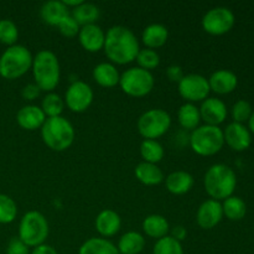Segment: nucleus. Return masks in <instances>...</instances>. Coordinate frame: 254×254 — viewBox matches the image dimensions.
Here are the masks:
<instances>
[{
	"label": "nucleus",
	"instance_id": "17",
	"mask_svg": "<svg viewBox=\"0 0 254 254\" xmlns=\"http://www.w3.org/2000/svg\"><path fill=\"white\" fill-rule=\"evenodd\" d=\"M46 121V116L42 112L41 107L35 104H27L19 109L16 114V122L25 130H36L41 129Z\"/></svg>",
	"mask_w": 254,
	"mask_h": 254
},
{
	"label": "nucleus",
	"instance_id": "39",
	"mask_svg": "<svg viewBox=\"0 0 254 254\" xmlns=\"http://www.w3.org/2000/svg\"><path fill=\"white\" fill-rule=\"evenodd\" d=\"M6 254H30V251L19 237H12L7 243Z\"/></svg>",
	"mask_w": 254,
	"mask_h": 254
},
{
	"label": "nucleus",
	"instance_id": "13",
	"mask_svg": "<svg viewBox=\"0 0 254 254\" xmlns=\"http://www.w3.org/2000/svg\"><path fill=\"white\" fill-rule=\"evenodd\" d=\"M223 211L222 203L220 201L208 200L203 201L196 212V222L203 230H212L222 221Z\"/></svg>",
	"mask_w": 254,
	"mask_h": 254
},
{
	"label": "nucleus",
	"instance_id": "31",
	"mask_svg": "<svg viewBox=\"0 0 254 254\" xmlns=\"http://www.w3.org/2000/svg\"><path fill=\"white\" fill-rule=\"evenodd\" d=\"M163 145L154 139H144L140 144V155L145 163L158 164L164 158Z\"/></svg>",
	"mask_w": 254,
	"mask_h": 254
},
{
	"label": "nucleus",
	"instance_id": "20",
	"mask_svg": "<svg viewBox=\"0 0 254 254\" xmlns=\"http://www.w3.org/2000/svg\"><path fill=\"white\" fill-rule=\"evenodd\" d=\"M169 30L165 25L154 22V24L148 25L143 30L141 34V41L145 45L146 49L155 50L158 47L164 46L168 41Z\"/></svg>",
	"mask_w": 254,
	"mask_h": 254
},
{
	"label": "nucleus",
	"instance_id": "28",
	"mask_svg": "<svg viewBox=\"0 0 254 254\" xmlns=\"http://www.w3.org/2000/svg\"><path fill=\"white\" fill-rule=\"evenodd\" d=\"M178 119L180 126L186 130H191L197 128L201 122V114L198 107L195 103H184L178 111Z\"/></svg>",
	"mask_w": 254,
	"mask_h": 254
},
{
	"label": "nucleus",
	"instance_id": "4",
	"mask_svg": "<svg viewBox=\"0 0 254 254\" xmlns=\"http://www.w3.org/2000/svg\"><path fill=\"white\" fill-rule=\"evenodd\" d=\"M41 138L55 151L67 150L74 141V128L64 117L46 118L41 127Z\"/></svg>",
	"mask_w": 254,
	"mask_h": 254
},
{
	"label": "nucleus",
	"instance_id": "9",
	"mask_svg": "<svg viewBox=\"0 0 254 254\" xmlns=\"http://www.w3.org/2000/svg\"><path fill=\"white\" fill-rule=\"evenodd\" d=\"M138 131L144 139H154L163 136L171 127V117L161 108H153L144 112L138 119Z\"/></svg>",
	"mask_w": 254,
	"mask_h": 254
},
{
	"label": "nucleus",
	"instance_id": "5",
	"mask_svg": "<svg viewBox=\"0 0 254 254\" xmlns=\"http://www.w3.org/2000/svg\"><path fill=\"white\" fill-rule=\"evenodd\" d=\"M31 51L24 45L9 46L0 56V76L5 79H16L24 76L32 66Z\"/></svg>",
	"mask_w": 254,
	"mask_h": 254
},
{
	"label": "nucleus",
	"instance_id": "6",
	"mask_svg": "<svg viewBox=\"0 0 254 254\" xmlns=\"http://www.w3.org/2000/svg\"><path fill=\"white\" fill-rule=\"evenodd\" d=\"M225 145L223 130L217 126H198L191 131L190 146L201 156H212L220 153Z\"/></svg>",
	"mask_w": 254,
	"mask_h": 254
},
{
	"label": "nucleus",
	"instance_id": "23",
	"mask_svg": "<svg viewBox=\"0 0 254 254\" xmlns=\"http://www.w3.org/2000/svg\"><path fill=\"white\" fill-rule=\"evenodd\" d=\"M68 7L60 0H50L42 4L41 9H40V15L41 19L44 20L46 24L52 25V26H57L62 19L66 15L69 14Z\"/></svg>",
	"mask_w": 254,
	"mask_h": 254
},
{
	"label": "nucleus",
	"instance_id": "43",
	"mask_svg": "<svg viewBox=\"0 0 254 254\" xmlns=\"http://www.w3.org/2000/svg\"><path fill=\"white\" fill-rule=\"evenodd\" d=\"M30 254H59V253H57V251L55 250L52 246L44 243V245H40L37 246V247L32 248V252Z\"/></svg>",
	"mask_w": 254,
	"mask_h": 254
},
{
	"label": "nucleus",
	"instance_id": "44",
	"mask_svg": "<svg viewBox=\"0 0 254 254\" xmlns=\"http://www.w3.org/2000/svg\"><path fill=\"white\" fill-rule=\"evenodd\" d=\"M82 1H83V0H62V2H64L68 9L71 7V10L74 9L76 6H78Z\"/></svg>",
	"mask_w": 254,
	"mask_h": 254
},
{
	"label": "nucleus",
	"instance_id": "36",
	"mask_svg": "<svg viewBox=\"0 0 254 254\" xmlns=\"http://www.w3.org/2000/svg\"><path fill=\"white\" fill-rule=\"evenodd\" d=\"M135 61L138 62L139 67L151 71V69L156 68L160 64V56H159L155 50L146 49L145 47V49L139 50Z\"/></svg>",
	"mask_w": 254,
	"mask_h": 254
},
{
	"label": "nucleus",
	"instance_id": "2",
	"mask_svg": "<svg viewBox=\"0 0 254 254\" xmlns=\"http://www.w3.org/2000/svg\"><path fill=\"white\" fill-rule=\"evenodd\" d=\"M203 185L207 195L212 200L221 202L233 196L237 186V176L233 169L226 164H215L206 171Z\"/></svg>",
	"mask_w": 254,
	"mask_h": 254
},
{
	"label": "nucleus",
	"instance_id": "33",
	"mask_svg": "<svg viewBox=\"0 0 254 254\" xmlns=\"http://www.w3.org/2000/svg\"><path fill=\"white\" fill-rule=\"evenodd\" d=\"M17 216L16 202L10 196L0 193V223L7 225L15 221Z\"/></svg>",
	"mask_w": 254,
	"mask_h": 254
},
{
	"label": "nucleus",
	"instance_id": "14",
	"mask_svg": "<svg viewBox=\"0 0 254 254\" xmlns=\"http://www.w3.org/2000/svg\"><path fill=\"white\" fill-rule=\"evenodd\" d=\"M223 138L225 143L235 151H245L252 144V134H251L248 127L241 123L228 124L223 130Z\"/></svg>",
	"mask_w": 254,
	"mask_h": 254
},
{
	"label": "nucleus",
	"instance_id": "8",
	"mask_svg": "<svg viewBox=\"0 0 254 254\" xmlns=\"http://www.w3.org/2000/svg\"><path fill=\"white\" fill-rule=\"evenodd\" d=\"M154 84H155V79L151 71L144 69L139 66L126 69L121 74V79H119V86L122 91L128 96L136 97V98L150 93L154 88Z\"/></svg>",
	"mask_w": 254,
	"mask_h": 254
},
{
	"label": "nucleus",
	"instance_id": "15",
	"mask_svg": "<svg viewBox=\"0 0 254 254\" xmlns=\"http://www.w3.org/2000/svg\"><path fill=\"white\" fill-rule=\"evenodd\" d=\"M201 121L208 126H220L227 118V106L225 102L216 97H208L202 101L200 108Z\"/></svg>",
	"mask_w": 254,
	"mask_h": 254
},
{
	"label": "nucleus",
	"instance_id": "38",
	"mask_svg": "<svg viewBox=\"0 0 254 254\" xmlns=\"http://www.w3.org/2000/svg\"><path fill=\"white\" fill-rule=\"evenodd\" d=\"M57 27H59L60 32L66 37L77 36L79 32V29H81L79 24L76 21V19L72 16L71 12H69L68 15H66V16L60 21V24L57 25Z\"/></svg>",
	"mask_w": 254,
	"mask_h": 254
},
{
	"label": "nucleus",
	"instance_id": "18",
	"mask_svg": "<svg viewBox=\"0 0 254 254\" xmlns=\"http://www.w3.org/2000/svg\"><path fill=\"white\" fill-rule=\"evenodd\" d=\"M122 227V218L114 210L101 211L96 217V230L103 238L116 236Z\"/></svg>",
	"mask_w": 254,
	"mask_h": 254
},
{
	"label": "nucleus",
	"instance_id": "40",
	"mask_svg": "<svg viewBox=\"0 0 254 254\" xmlns=\"http://www.w3.org/2000/svg\"><path fill=\"white\" fill-rule=\"evenodd\" d=\"M184 76H185V74H184L183 67L179 66V64H170V66L166 68V77H168L171 82L179 83V82L183 79Z\"/></svg>",
	"mask_w": 254,
	"mask_h": 254
},
{
	"label": "nucleus",
	"instance_id": "29",
	"mask_svg": "<svg viewBox=\"0 0 254 254\" xmlns=\"http://www.w3.org/2000/svg\"><path fill=\"white\" fill-rule=\"evenodd\" d=\"M71 14L78 22L79 26H84V25L96 24L99 15H101V11H99V7L97 5L92 4V2L82 1L78 6L72 9Z\"/></svg>",
	"mask_w": 254,
	"mask_h": 254
},
{
	"label": "nucleus",
	"instance_id": "25",
	"mask_svg": "<svg viewBox=\"0 0 254 254\" xmlns=\"http://www.w3.org/2000/svg\"><path fill=\"white\" fill-rule=\"evenodd\" d=\"M143 231L148 237L160 240L170 231L168 220L161 215H149L143 221Z\"/></svg>",
	"mask_w": 254,
	"mask_h": 254
},
{
	"label": "nucleus",
	"instance_id": "22",
	"mask_svg": "<svg viewBox=\"0 0 254 254\" xmlns=\"http://www.w3.org/2000/svg\"><path fill=\"white\" fill-rule=\"evenodd\" d=\"M93 78L99 86L112 88L119 84L121 73L112 62H101L93 68Z\"/></svg>",
	"mask_w": 254,
	"mask_h": 254
},
{
	"label": "nucleus",
	"instance_id": "41",
	"mask_svg": "<svg viewBox=\"0 0 254 254\" xmlns=\"http://www.w3.org/2000/svg\"><path fill=\"white\" fill-rule=\"evenodd\" d=\"M40 93H41V89H40L39 87H37V84L35 83L26 84L21 91L22 97H24V99H26V101H34V99H36L37 97L40 96Z\"/></svg>",
	"mask_w": 254,
	"mask_h": 254
},
{
	"label": "nucleus",
	"instance_id": "42",
	"mask_svg": "<svg viewBox=\"0 0 254 254\" xmlns=\"http://www.w3.org/2000/svg\"><path fill=\"white\" fill-rule=\"evenodd\" d=\"M169 236L175 238V240L179 241V242H183V241L186 238V236H188V231H186V228L181 225L174 226V227L171 228V233Z\"/></svg>",
	"mask_w": 254,
	"mask_h": 254
},
{
	"label": "nucleus",
	"instance_id": "7",
	"mask_svg": "<svg viewBox=\"0 0 254 254\" xmlns=\"http://www.w3.org/2000/svg\"><path fill=\"white\" fill-rule=\"evenodd\" d=\"M49 232V222L41 212L29 211L22 216L19 225V238L29 248L44 245Z\"/></svg>",
	"mask_w": 254,
	"mask_h": 254
},
{
	"label": "nucleus",
	"instance_id": "24",
	"mask_svg": "<svg viewBox=\"0 0 254 254\" xmlns=\"http://www.w3.org/2000/svg\"><path fill=\"white\" fill-rule=\"evenodd\" d=\"M134 174H135L136 179L146 186L159 185L164 180V173L159 168L158 164H150L145 163V161H141V163H139L135 166Z\"/></svg>",
	"mask_w": 254,
	"mask_h": 254
},
{
	"label": "nucleus",
	"instance_id": "32",
	"mask_svg": "<svg viewBox=\"0 0 254 254\" xmlns=\"http://www.w3.org/2000/svg\"><path fill=\"white\" fill-rule=\"evenodd\" d=\"M64 101L55 92H49L44 97L41 103V109L45 113L46 118H54V117H60L64 112Z\"/></svg>",
	"mask_w": 254,
	"mask_h": 254
},
{
	"label": "nucleus",
	"instance_id": "34",
	"mask_svg": "<svg viewBox=\"0 0 254 254\" xmlns=\"http://www.w3.org/2000/svg\"><path fill=\"white\" fill-rule=\"evenodd\" d=\"M153 254H184V248L181 242L168 235L156 241L153 248Z\"/></svg>",
	"mask_w": 254,
	"mask_h": 254
},
{
	"label": "nucleus",
	"instance_id": "1",
	"mask_svg": "<svg viewBox=\"0 0 254 254\" xmlns=\"http://www.w3.org/2000/svg\"><path fill=\"white\" fill-rule=\"evenodd\" d=\"M103 50L112 64H127L135 61L140 47L130 29L123 25H114L107 30Z\"/></svg>",
	"mask_w": 254,
	"mask_h": 254
},
{
	"label": "nucleus",
	"instance_id": "30",
	"mask_svg": "<svg viewBox=\"0 0 254 254\" xmlns=\"http://www.w3.org/2000/svg\"><path fill=\"white\" fill-rule=\"evenodd\" d=\"M223 216L231 221H241L245 218L247 213V205L245 201L238 196H231V197L223 200L222 203Z\"/></svg>",
	"mask_w": 254,
	"mask_h": 254
},
{
	"label": "nucleus",
	"instance_id": "21",
	"mask_svg": "<svg viewBox=\"0 0 254 254\" xmlns=\"http://www.w3.org/2000/svg\"><path fill=\"white\" fill-rule=\"evenodd\" d=\"M165 186L174 195H184L193 186V176L184 170H176L169 174L165 179Z\"/></svg>",
	"mask_w": 254,
	"mask_h": 254
},
{
	"label": "nucleus",
	"instance_id": "26",
	"mask_svg": "<svg viewBox=\"0 0 254 254\" xmlns=\"http://www.w3.org/2000/svg\"><path fill=\"white\" fill-rule=\"evenodd\" d=\"M145 247V238L141 233L135 231H129L124 233L121 238L117 248L119 254H139Z\"/></svg>",
	"mask_w": 254,
	"mask_h": 254
},
{
	"label": "nucleus",
	"instance_id": "19",
	"mask_svg": "<svg viewBox=\"0 0 254 254\" xmlns=\"http://www.w3.org/2000/svg\"><path fill=\"white\" fill-rule=\"evenodd\" d=\"M208 84L215 93L228 94L237 88L238 78L230 69H217L210 76Z\"/></svg>",
	"mask_w": 254,
	"mask_h": 254
},
{
	"label": "nucleus",
	"instance_id": "12",
	"mask_svg": "<svg viewBox=\"0 0 254 254\" xmlns=\"http://www.w3.org/2000/svg\"><path fill=\"white\" fill-rule=\"evenodd\" d=\"M93 89L87 82L77 81L72 82L64 94V104L76 113H82L87 111L93 102Z\"/></svg>",
	"mask_w": 254,
	"mask_h": 254
},
{
	"label": "nucleus",
	"instance_id": "16",
	"mask_svg": "<svg viewBox=\"0 0 254 254\" xmlns=\"http://www.w3.org/2000/svg\"><path fill=\"white\" fill-rule=\"evenodd\" d=\"M77 36L81 46L88 52H98L99 50L103 49L106 32L99 25L91 24L81 26Z\"/></svg>",
	"mask_w": 254,
	"mask_h": 254
},
{
	"label": "nucleus",
	"instance_id": "3",
	"mask_svg": "<svg viewBox=\"0 0 254 254\" xmlns=\"http://www.w3.org/2000/svg\"><path fill=\"white\" fill-rule=\"evenodd\" d=\"M32 74L35 84L41 91L52 92L57 87L61 77V67L56 54L51 50H41L32 59Z\"/></svg>",
	"mask_w": 254,
	"mask_h": 254
},
{
	"label": "nucleus",
	"instance_id": "11",
	"mask_svg": "<svg viewBox=\"0 0 254 254\" xmlns=\"http://www.w3.org/2000/svg\"><path fill=\"white\" fill-rule=\"evenodd\" d=\"M178 89L180 96L189 103L205 101L211 92L208 78L200 73L185 74L178 83Z\"/></svg>",
	"mask_w": 254,
	"mask_h": 254
},
{
	"label": "nucleus",
	"instance_id": "10",
	"mask_svg": "<svg viewBox=\"0 0 254 254\" xmlns=\"http://www.w3.org/2000/svg\"><path fill=\"white\" fill-rule=\"evenodd\" d=\"M235 22L236 17L232 10L226 6H216L203 15L201 24L207 34L220 36L231 31Z\"/></svg>",
	"mask_w": 254,
	"mask_h": 254
},
{
	"label": "nucleus",
	"instance_id": "37",
	"mask_svg": "<svg viewBox=\"0 0 254 254\" xmlns=\"http://www.w3.org/2000/svg\"><path fill=\"white\" fill-rule=\"evenodd\" d=\"M252 113H253L252 106H251L250 102L246 101V99H240V101L236 102L232 107V111H231L233 122H235V123H241V124H245L246 122L250 121Z\"/></svg>",
	"mask_w": 254,
	"mask_h": 254
},
{
	"label": "nucleus",
	"instance_id": "27",
	"mask_svg": "<svg viewBox=\"0 0 254 254\" xmlns=\"http://www.w3.org/2000/svg\"><path fill=\"white\" fill-rule=\"evenodd\" d=\"M78 254H119L118 248L103 237H92L79 247Z\"/></svg>",
	"mask_w": 254,
	"mask_h": 254
},
{
	"label": "nucleus",
	"instance_id": "35",
	"mask_svg": "<svg viewBox=\"0 0 254 254\" xmlns=\"http://www.w3.org/2000/svg\"><path fill=\"white\" fill-rule=\"evenodd\" d=\"M19 37V30L16 24L10 19L0 20V42L7 46L16 44Z\"/></svg>",
	"mask_w": 254,
	"mask_h": 254
},
{
	"label": "nucleus",
	"instance_id": "45",
	"mask_svg": "<svg viewBox=\"0 0 254 254\" xmlns=\"http://www.w3.org/2000/svg\"><path fill=\"white\" fill-rule=\"evenodd\" d=\"M248 129H250L251 134H253L254 135V111H253L252 116H251L250 121H248Z\"/></svg>",
	"mask_w": 254,
	"mask_h": 254
}]
</instances>
